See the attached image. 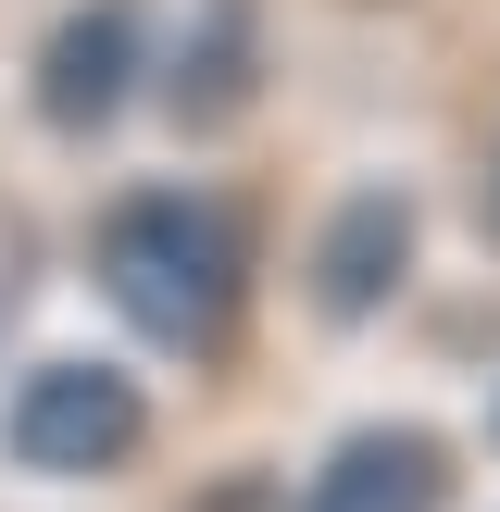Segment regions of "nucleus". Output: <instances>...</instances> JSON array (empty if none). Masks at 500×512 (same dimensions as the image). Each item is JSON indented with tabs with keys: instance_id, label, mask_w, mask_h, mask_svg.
<instances>
[{
	"instance_id": "obj_1",
	"label": "nucleus",
	"mask_w": 500,
	"mask_h": 512,
	"mask_svg": "<svg viewBox=\"0 0 500 512\" xmlns=\"http://www.w3.org/2000/svg\"><path fill=\"white\" fill-rule=\"evenodd\" d=\"M88 288L163 363H225L250 325V213L200 175H138L88 225Z\"/></svg>"
},
{
	"instance_id": "obj_2",
	"label": "nucleus",
	"mask_w": 500,
	"mask_h": 512,
	"mask_svg": "<svg viewBox=\"0 0 500 512\" xmlns=\"http://www.w3.org/2000/svg\"><path fill=\"white\" fill-rule=\"evenodd\" d=\"M138 438H150V388L100 350H63L0 400V463L38 475V488H100V475L138 463Z\"/></svg>"
},
{
	"instance_id": "obj_3",
	"label": "nucleus",
	"mask_w": 500,
	"mask_h": 512,
	"mask_svg": "<svg viewBox=\"0 0 500 512\" xmlns=\"http://www.w3.org/2000/svg\"><path fill=\"white\" fill-rule=\"evenodd\" d=\"M150 50H163V25H150V0H63L38 38V63H25V113L50 125V138H113L125 113H138L150 88Z\"/></svg>"
},
{
	"instance_id": "obj_4",
	"label": "nucleus",
	"mask_w": 500,
	"mask_h": 512,
	"mask_svg": "<svg viewBox=\"0 0 500 512\" xmlns=\"http://www.w3.org/2000/svg\"><path fill=\"white\" fill-rule=\"evenodd\" d=\"M413 263H425V200L400 188V175H363V188L325 200L313 250H300V300H313L325 325H375L413 288Z\"/></svg>"
},
{
	"instance_id": "obj_5",
	"label": "nucleus",
	"mask_w": 500,
	"mask_h": 512,
	"mask_svg": "<svg viewBox=\"0 0 500 512\" xmlns=\"http://www.w3.org/2000/svg\"><path fill=\"white\" fill-rule=\"evenodd\" d=\"M263 75H275V13L263 0H200L188 38L150 50V100H163L175 138H225V125L263 100Z\"/></svg>"
},
{
	"instance_id": "obj_6",
	"label": "nucleus",
	"mask_w": 500,
	"mask_h": 512,
	"mask_svg": "<svg viewBox=\"0 0 500 512\" xmlns=\"http://www.w3.org/2000/svg\"><path fill=\"white\" fill-rule=\"evenodd\" d=\"M450 450H438V425H400V413H375V425H350L338 450H325L313 475H300V500L288 512H450Z\"/></svg>"
},
{
	"instance_id": "obj_7",
	"label": "nucleus",
	"mask_w": 500,
	"mask_h": 512,
	"mask_svg": "<svg viewBox=\"0 0 500 512\" xmlns=\"http://www.w3.org/2000/svg\"><path fill=\"white\" fill-rule=\"evenodd\" d=\"M188 512H288V500H275V475H263V463H238V475H200Z\"/></svg>"
},
{
	"instance_id": "obj_8",
	"label": "nucleus",
	"mask_w": 500,
	"mask_h": 512,
	"mask_svg": "<svg viewBox=\"0 0 500 512\" xmlns=\"http://www.w3.org/2000/svg\"><path fill=\"white\" fill-rule=\"evenodd\" d=\"M475 238H488V263H500V138H488V175H475Z\"/></svg>"
},
{
	"instance_id": "obj_9",
	"label": "nucleus",
	"mask_w": 500,
	"mask_h": 512,
	"mask_svg": "<svg viewBox=\"0 0 500 512\" xmlns=\"http://www.w3.org/2000/svg\"><path fill=\"white\" fill-rule=\"evenodd\" d=\"M488 450H500V388H488Z\"/></svg>"
}]
</instances>
